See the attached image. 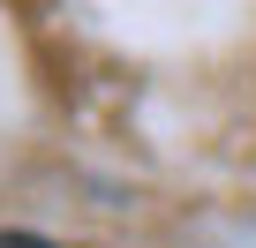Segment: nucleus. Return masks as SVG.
Masks as SVG:
<instances>
[{"instance_id":"f257e3e1","label":"nucleus","mask_w":256,"mask_h":248,"mask_svg":"<svg viewBox=\"0 0 256 248\" xmlns=\"http://www.w3.org/2000/svg\"><path fill=\"white\" fill-rule=\"evenodd\" d=\"M0 248H53V241H38V233H0Z\"/></svg>"}]
</instances>
